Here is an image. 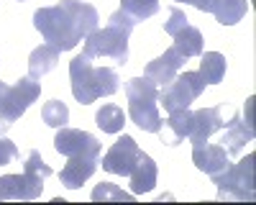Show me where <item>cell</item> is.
<instances>
[{
  "mask_svg": "<svg viewBox=\"0 0 256 205\" xmlns=\"http://www.w3.org/2000/svg\"><path fill=\"white\" fill-rule=\"evenodd\" d=\"M100 24L95 6L82 0H59L56 6L38 8L34 13V26L44 36L49 46L59 52L74 49L82 38H88Z\"/></svg>",
  "mask_w": 256,
  "mask_h": 205,
  "instance_id": "cell-1",
  "label": "cell"
},
{
  "mask_svg": "<svg viewBox=\"0 0 256 205\" xmlns=\"http://www.w3.org/2000/svg\"><path fill=\"white\" fill-rule=\"evenodd\" d=\"M70 80H72V95L80 106H90L98 98H110L120 88V77L113 67H95L92 59L84 54L70 62Z\"/></svg>",
  "mask_w": 256,
  "mask_h": 205,
  "instance_id": "cell-2",
  "label": "cell"
},
{
  "mask_svg": "<svg viewBox=\"0 0 256 205\" xmlns=\"http://www.w3.org/2000/svg\"><path fill=\"white\" fill-rule=\"evenodd\" d=\"M136 28V20L131 16H126L123 10H116L108 18L105 28H95L88 41H84L82 54L88 59H102L108 56L116 64H126L128 62V36Z\"/></svg>",
  "mask_w": 256,
  "mask_h": 205,
  "instance_id": "cell-3",
  "label": "cell"
},
{
  "mask_svg": "<svg viewBox=\"0 0 256 205\" xmlns=\"http://www.w3.org/2000/svg\"><path fill=\"white\" fill-rule=\"evenodd\" d=\"M52 177V167L36 149L26 154L24 174L0 177V200H36L44 192V180Z\"/></svg>",
  "mask_w": 256,
  "mask_h": 205,
  "instance_id": "cell-4",
  "label": "cell"
},
{
  "mask_svg": "<svg viewBox=\"0 0 256 205\" xmlns=\"http://www.w3.org/2000/svg\"><path fill=\"white\" fill-rule=\"evenodd\" d=\"M126 98H128V118H131L141 131L159 134L162 116H159V88L148 77H134L126 82Z\"/></svg>",
  "mask_w": 256,
  "mask_h": 205,
  "instance_id": "cell-5",
  "label": "cell"
},
{
  "mask_svg": "<svg viewBox=\"0 0 256 205\" xmlns=\"http://www.w3.org/2000/svg\"><path fill=\"white\" fill-rule=\"evenodd\" d=\"M212 184L218 188L220 200H256L254 192V154L238 164H228L218 174H212Z\"/></svg>",
  "mask_w": 256,
  "mask_h": 205,
  "instance_id": "cell-6",
  "label": "cell"
},
{
  "mask_svg": "<svg viewBox=\"0 0 256 205\" xmlns=\"http://www.w3.org/2000/svg\"><path fill=\"white\" fill-rule=\"evenodd\" d=\"M205 90V80L200 72H182L172 82L159 88V106H164L166 113L190 108Z\"/></svg>",
  "mask_w": 256,
  "mask_h": 205,
  "instance_id": "cell-7",
  "label": "cell"
},
{
  "mask_svg": "<svg viewBox=\"0 0 256 205\" xmlns=\"http://www.w3.org/2000/svg\"><path fill=\"white\" fill-rule=\"evenodd\" d=\"M38 95H41V85L34 77H20L16 85H8L6 98L0 102V120L10 126L13 120H18L28 110L31 102L38 100Z\"/></svg>",
  "mask_w": 256,
  "mask_h": 205,
  "instance_id": "cell-8",
  "label": "cell"
},
{
  "mask_svg": "<svg viewBox=\"0 0 256 205\" xmlns=\"http://www.w3.org/2000/svg\"><path fill=\"white\" fill-rule=\"evenodd\" d=\"M141 149H138V144H136V138L134 136H128V134H123L113 146L108 149V154L102 156V162H100V167L105 170V172H110V174H120V177H128L134 172V167L138 164V159H141Z\"/></svg>",
  "mask_w": 256,
  "mask_h": 205,
  "instance_id": "cell-9",
  "label": "cell"
},
{
  "mask_svg": "<svg viewBox=\"0 0 256 205\" xmlns=\"http://www.w3.org/2000/svg\"><path fill=\"white\" fill-rule=\"evenodd\" d=\"M54 149L64 156H100L102 146H100V141L88 134V131H82V128H70V126H62L54 136Z\"/></svg>",
  "mask_w": 256,
  "mask_h": 205,
  "instance_id": "cell-10",
  "label": "cell"
},
{
  "mask_svg": "<svg viewBox=\"0 0 256 205\" xmlns=\"http://www.w3.org/2000/svg\"><path fill=\"white\" fill-rule=\"evenodd\" d=\"M182 67H184V56L174 46H169L162 56H156L154 62H148L146 70H144V77H148L156 88H164L166 82H172L180 74Z\"/></svg>",
  "mask_w": 256,
  "mask_h": 205,
  "instance_id": "cell-11",
  "label": "cell"
},
{
  "mask_svg": "<svg viewBox=\"0 0 256 205\" xmlns=\"http://www.w3.org/2000/svg\"><path fill=\"white\" fill-rule=\"evenodd\" d=\"M192 162L195 167L205 174H218L223 172L228 164H230V156L228 152L220 146V144H208V141H195L192 144Z\"/></svg>",
  "mask_w": 256,
  "mask_h": 205,
  "instance_id": "cell-12",
  "label": "cell"
},
{
  "mask_svg": "<svg viewBox=\"0 0 256 205\" xmlns=\"http://www.w3.org/2000/svg\"><path fill=\"white\" fill-rule=\"evenodd\" d=\"M98 164H100V156H70L64 170L59 172V180L67 190H80L95 174Z\"/></svg>",
  "mask_w": 256,
  "mask_h": 205,
  "instance_id": "cell-13",
  "label": "cell"
},
{
  "mask_svg": "<svg viewBox=\"0 0 256 205\" xmlns=\"http://www.w3.org/2000/svg\"><path fill=\"white\" fill-rule=\"evenodd\" d=\"M254 141V123L251 120H241V116H233L228 123H223V138L220 146L228 152V156H238L246 144Z\"/></svg>",
  "mask_w": 256,
  "mask_h": 205,
  "instance_id": "cell-14",
  "label": "cell"
},
{
  "mask_svg": "<svg viewBox=\"0 0 256 205\" xmlns=\"http://www.w3.org/2000/svg\"><path fill=\"white\" fill-rule=\"evenodd\" d=\"M223 118H220V108H200L192 110V126H190V141H208L216 131L223 128Z\"/></svg>",
  "mask_w": 256,
  "mask_h": 205,
  "instance_id": "cell-15",
  "label": "cell"
},
{
  "mask_svg": "<svg viewBox=\"0 0 256 205\" xmlns=\"http://www.w3.org/2000/svg\"><path fill=\"white\" fill-rule=\"evenodd\" d=\"M190 126H192V110L182 108V110H172L166 120H162V144H169V146H177L190 136Z\"/></svg>",
  "mask_w": 256,
  "mask_h": 205,
  "instance_id": "cell-16",
  "label": "cell"
},
{
  "mask_svg": "<svg viewBox=\"0 0 256 205\" xmlns=\"http://www.w3.org/2000/svg\"><path fill=\"white\" fill-rule=\"evenodd\" d=\"M128 177H131V192L134 195L152 192L156 188V180H159V167H156V162L144 152L141 159H138V164L134 167V172L128 174Z\"/></svg>",
  "mask_w": 256,
  "mask_h": 205,
  "instance_id": "cell-17",
  "label": "cell"
},
{
  "mask_svg": "<svg viewBox=\"0 0 256 205\" xmlns=\"http://www.w3.org/2000/svg\"><path fill=\"white\" fill-rule=\"evenodd\" d=\"M174 49L184 56V59H192V56H200L202 54V44H205V38H202V31L195 28L192 24H184L174 36Z\"/></svg>",
  "mask_w": 256,
  "mask_h": 205,
  "instance_id": "cell-18",
  "label": "cell"
},
{
  "mask_svg": "<svg viewBox=\"0 0 256 205\" xmlns=\"http://www.w3.org/2000/svg\"><path fill=\"white\" fill-rule=\"evenodd\" d=\"M59 54H62V52L54 49V46H49V44L34 49L31 56H28V77H34V80L46 77V74L59 64Z\"/></svg>",
  "mask_w": 256,
  "mask_h": 205,
  "instance_id": "cell-19",
  "label": "cell"
},
{
  "mask_svg": "<svg viewBox=\"0 0 256 205\" xmlns=\"http://www.w3.org/2000/svg\"><path fill=\"white\" fill-rule=\"evenodd\" d=\"M210 13L216 16L218 24L236 26L238 20L248 13V0H212Z\"/></svg>",
  "mask_w": 256,
  "mask_h": 205,
  "instance_id": "cell-20",
  "label": "cell"
},
{
  "mask_svg": "<svg viewBox=\"0 0 256 205\" xmlns=\"http://www.w3.org/2000/svg\"><path fill=\"white\" fill-rule=\"evenodd\" d=\"M202 62H200V74L205 80V85H218V82H223L226 77V67H228V62L220 52H205L200 54Z\"/></svg>",
  "mask_w": 256,
  "mask_h": 205,
  "instance_id": "cell-21",
  "label": "cell"
},
{
  "mask_svg": "<svg viewBox=\"0 0 256 205\" xmlns=\"http://www.w3.org/2000/svg\"><path fill=\"white\" fill-rule=\"evenodd\" d=\"M95 123H98V128H102V134H120L123 126H126V113H123L120 106L108 102V106H102L98 110Z\"/></svg>",
  "mask_w": 256,
  "mask_h": 205,
  "instance_id": "cell-22",
  "label": "cell"
},
{
  "mask_svg": "<svg viewBox=\"0 0 256 205\" xmlns=\"http://www.w3.org/2000/svg\"><path fill=\"white\" fill-rule=\"evenodd\" d=\"M120 10L131 16L136 24H141V20L159 13V0H120Z\"/></svg>",
  "mask_w": 256,
  "mask_h": 205,
  "instance_id": "cell-23",
  "label": "cell"
},
{
  "mask_svg": "<svg viewBox=\"0 0 256 205\" xmlns=\"http://www.w3.org/2000/svg\"><path fill=\"white\" fill-rule=\"evenodd\" d=\"M41 118H44L46 126L62 128L70 123V108L64 106L62 100H49V102H44V108H41Z\"/></svg>",
  "mask_w": 256,
  "mask_h": 205,
  "instance_id": "cell-24",
  "label": "cell"
},
{
  "mask_svg": "<svg viewBox=\"0 0 256 205\" xmlns=\"http://www.w3.org/2000/svg\"><path fill=\"white\" fill-rule=\"evenodd\" d=\"M92 200L95 202H105V200H123V202H131L134 200V192H123V190H118L113 182H100L98 188L92 190Z\"/></svg>",
  "mask_w": 256,
  "mask_h": 205,
  "instance_id": "cell-25",
  "label": "cell"
},
{
  "mask_svg": "<svg viewBox=\"0 0 256 205\" xmlns=\"http://www.w3.org/2000/svg\"><path fill=\"white\" fill-rule=\"evenodd\" d=\"M184 24H190V18L184 16V10H180V8H172L169 10V20H164V31L169 34V36H174Z\"/></svg>",
  "mask_w": 256,
  "mask_h": 205,
  "instance_id": "cell-26",
  "label": "cell"
},
{
  "mask_svg": "<svg viewBox=\"0 0 256 205\" xmlns=\"http://www.w3.org/2000/svg\"><path fill=\"white\" fill-rule=\"evenodd\" d=\"M13 159H18V146L6 138L3 134H0V167H6V164H10Z\"/></svg>",
  "mask_w": 256,
  "mask_h": 205,
  "instance_id": "cell-27",
  "label": "cell"
},
{
  "mask_svg": "<svg viewBox=\"0 0 256 205\" xmlns=\"http://www.w3.org/2000/svg\"><path fill=\"white\" fill-rule=\"evenodd\" d=\"M187 6H192V8H198V10H202V13H210V6H212V0H184Z\"/></svg>",
  "mask_w": 256,
  "mask_h": 205,
  "instance_id": "cell-28",
  "label": "cell"
},
{
  "mask_svg": "<svg viewBox=\"0 0 256 205\" xmlns=\"http://www.w3.org/2000/svg\"><path fill=\"white\" fill-rule=\"evenodd\" d=\"M6 90H8V85H6V82H0V102H3V98H6Z\"/></svg>",
  "mask_w": 256,
  "mask_h": 205,
  "instance_id": "cell-29",
  "label": "cell"
},
{
  "mask_svg": "<svg viewBox=\"0 0 256 205\" xmlns=\"http://www.w3.org/2000/svg\"><path fill=\"white\" fill-rule=\"evenodd\" d=\"M3 131H8V123H3V120H0V134H3Z\"/></svg>",
  "mask_w": 256,
  "mask_h": 205,
  "instance_id": "cell-30",
  "label": "cell"
},
{
  "mask_svg": "<svg viewBox=\"0 0 256 205\" xmlns=\"http://www.w3.org/2000/svg\"><path fill=\"white\" fill-rule=\"evenodd\" d=\"M174 3H184V0H174Z\"/></svg>",
  "mask_w": 256,
  "mask_h": 205,
  "instance_id": "cell-31",
  "label": "cell"
},
{
  "mask_svg": "<svg viewBox=\"0 0 256 205\" xmlns=\"http://www.w3.org/2000/svg\"><path fill=\"white\" fill-rule=\"evenodd\" d=\"M20 3H24V0H20Z\"/></svg>",
  "mask_w": 256,
  "mask_h": 205,
  "instance_id": "cell-32",
  "label": "cell"
}]
</instances>
